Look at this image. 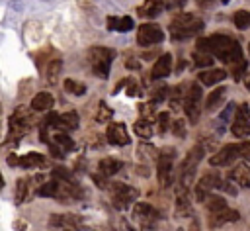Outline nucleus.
<instances>
[{
  "label": "nucleus",
  "mask_w": 250,
  "mask_h": 231,
  "mask_svg": "<svg viewBox=\"0 0 250 231\" xmlns=\"http://www.w3.org/2000/svg\"><path fill=\"white\" fill-rule=\"evenodd\" d=\"M195 47H197L199 53H207V55H211L213 59L223 61V63L229 65V67H234L236 63L244 61L240 43H238L236 39L225 35V33H213V35H209V37L197 39Z\"/></svg>",
  "instance_id": "nucleus-1"
},
{
  "label": "nucleus",
  "mask_w": 250,
  "mask_h": 231,
  "mask_svg": "<svg viewBox=\"0 0 250 231\" xmlns=\"http://www.w3.org/2000/svg\"><path fill=\"white\" fill-rule=\"evenodd\" d=\"M213 61H215V59H213L211 55H207V53H199V51L193 53V63H195V67H199V69H203V67H211Z\"/></svg>",
  "instance_id": "nucleus-39"
},
{
  "label": "nucleus",
  "mask_w": 250,
  "mask_h": 231,
  "mask_svg": "<svg viewBox=\"0 0 250 231\" xmlns=\"http://www.w3.org/2000/svg\"><path fill=\"white\" fill-rule=\"evenodd\" d=\"M166 96H170V88H168L166 84H160V86H156V90L152 92V96H150V104H152V106H158L160 102L166 100Z\"/></svg>",
  "instance_id": "nucleus-36"
},
{
  "label": "nucleus",
  "mask_w": 250,
  "mask_h": 231,
  "mask_svg": "<svg viewBox=\"0 0 250 231\" xmlns=\"http://www.w3.org/2000/svg\"><path fill=\"white\" fill-rule=\"evenodd\" d=\"M107 192H109V200L111 204L117 208V209H127L139 196V192L129 186V184H123V182H109L107 186Z\"/></svg>",
  "instance_id": "nucleus-7"
},
{
  "label": "nucleus",
  "mask_w": 250,
  "mask_h": 231,
  "mask_svg": "<svg viewBox=\"0 0 250 231\" xmlns=\"http://www.w3.org/2000/svg\"><path fill=\"white\" fill-rule=\"evenodd\" d=\"M49 225L61 231H82L86 227L84 217L76 213H53L49 215Z\"/></svg>",
  "instance_id": "nucleus-13"
},
{
  "label": "nucleus",
  "mask_w": 250,
  "mask_h": 231,
  "mask_svg": "<svg viewBox=\"0 0 250 231\" xmlns=\"http://www.w3.org/2000/svg\"><path fill=\"white\" fill-rule=\"evenodd\" d=\"M31 123V116L25 108H18L10 117V137H20L27 125Z\"/></svg>",
  "instance_id": "nucleus-18"
},
{
  "label": "nucleus",
  "mask_w": 250,
  "mask_h": 231,
  "mask_svg": "<svg viewBox=\"0 0 250 231\" xmlns=\"http://www.w3.org/2000/svg\"><path fill=\"white\" fill-rule=\"evenodd\" d=\"M205 23L201 18H197L195 14L189 12H180L172 18L170 22V37L174 41H184L188 37H195L203 31Z\"/></svg>",
  "instance_id": "nucleus-2"
},
{
  "label": "nucleus",
  "mask_w": 250,
  "mask_h": 231,
  "mask_svg": "<svg viewBox=\"0 0 250 231\" xmlns=\"http://www.w3.org/2000/svg\"><path fill=\"white\" fill-rule=\"evenodd\" d=\"M232 112H236V110H234V104H229V106L221 112V116H219V123H217V129H219V133H217V135H223L225 125L229 123V119H230V114H232Z\"/></svg>",
  "instance_id": "nucleus-38"
},
{
  "label": "nucleus",
  "mask_w": 250,
  "mask_h": 231,
  "mask_svg": "<svg viewBox=\"0 0 250 231\" xmlns=\"http://www.w3.org/2000/svg\"><path fill=\"white\" fill-rule=\"evenodd\" d=\"M246 69H248V63H246V59L244 61H240V63H236L234 67H230V74H232V78L234 80H240L242 76H244V72H246Z\"/></svg>",
  "instance_id": "nucleus-41"
},
{
  "label": "nucleus",
  "mask_w": 250,
  "mask_h": 231,
  "mask_svg": "<svg viewBox=\"0 0 250 231\" xmlns=\"http://www.w3.org/2000/svg\"><path fill=\"white\" fill-rule=\"evenodd\" d=\"M201 102H203V90L199 82H191L184 100V114L189 123H197L199 114H201Z\"/></svg>",
  "instance_id": "nucleus-8"
},
{
  "label": "nucleus",
  "mask_w": 250,
  "mask_h": 231,
  "mask_svg": "<svg viewBox=\"0 0 250 231\" xmlns=\"http://www.w3.org/2000/svg\"><path fill=\"white\" fill-rule=\"evenodd\" d=\"M162 6H166L164 2H145L137 8V14L143 18H154L162 12Z\"/></svg>",
  "instance_id": "nucleus-30"
},
{
  "label": "nucleus",
  "mask_w": 250,
  "mask_h": 231,
  "mask_svg": "<svg viewBox=\"0 0 250 231\" xmlns=\"http://www.w3.org/2000/svg\"><path fill=\"white\" fill-rule=\"evenodd\" d=\"M61 70H62V61H61V59L51 61V63L47 65V69H45V78H47V84L57 86V84H59Z\"/></svg>",
  "instance_id": "nucleus-28"
},
{
  "label": "nucleus",
  "mask_w": 250,
  "mask_h": 231,
  "mask_svg": "<svg viewBox=\"0 0 250 231\" xmlns=\"http://www.w3.org/2000/svg\"><path fill=\"white\" fill-rule=\"evenodd\" d=\"M105 139H107L111 145H117V147H125V145L131 143V137H129V133H127V125L121 123V121H111V123H107Z\"/></svg>",
  "instance_id": "nucleus-16"
},
{
  "label": "nucleus",
  "mask_w": 250,
  "mask_h": 231,
  "mask_svg": "<svg viewBox=\"0 0 250 231\" xmlns=\"http://www.w3.org/2000/svg\"><path fill=\"white\" fill-rule=\"evenodd\" d=\"M227 78V70L225 69H207V70H201L197 74V82L203 84V86H213V84H219L221 80Z\"/></svg>",
  "instance_id": "nucleus-23"
},
{
  "label": "nucleus",
  "mask_w": 250,
  "mask_h": 231,
  "mask_svg": "<svg viewBox=\"0 0 250 231\" xmlns=\"http://www.w3.org/2000/svg\"><path fill=\"white\" fill-rule=\"evenodd\" d=\"M35 194H37L39 198H57V180L51 178V180L43 182V184L35 190Z\"/></svg>",
  "instance_id": "nucleus-32"
},
{
  "label": "nucleus",
  "mask_w": 250,
  "mask_h": 231,
  "mask_svg": "<svg viewBox=\"0 0 250 231\" xmlns=\"http://www.w3.org/2000/svg\"><path fill=\"white\" fill-rule=\"evenodd\" d=\"M234 161H250V141L229 143L223 149H219L213 157H209L211 166H229Z\"/></svg>",
  "instance_id": "nucleus-4"
},
{
  "label": "nucleus",
  "mask_w": 250,
  "mask_h": 231,
  "mask_svg": "<svg viewBox=\"0 0 250 231\" xmlns=\"http://www.w3.org/2000/svg\"><path fill=\"white\" fill-rule=\"evenodd\" d=\"M133 219L139 223L141 229H152L156 221L160 219V213L156 208H152L146 202H137L133 208Z\"/></svg>",
  "instance_id": "nucleus-12"
},
{
  "label": "nucleus",
  "mask_w": 250,
  "mask_h": 231,
  "mask_svg": "<svg viewBox=\"0 0 250 231\" xmlns=\"http://www.w3.org/2000/svg\"><path fill=\"white\" fill-rule=\"evenodd\" d=\"M49 145H55V147H59L61 151L64 149V153L66 151H74L76 149V145H74V139L68 135V133H62V131H57V133H53V137L47 141Z\"/></svg>",
  "instance_id": "nucleus-26"
},
{
  "label": "nucleus",
  "mask_w": 250,
  "mask_h": 231,
  "mask_svg": "<svg viewBox=\"0 0 250 231\" xmlns=\"http://www.w3.org/2000/svg\"><path fill=\"white\" fill-rule=\"evenodd\" d=\"M225 94H227V88H225V86L215 88V90H213V92L207 96V100H205V110H207V112L217 110V108L221 106V102L225 100Z\"/></svg>",
  "instance_id": "nucleus-29"
},
{
  "label": "nucleus",
  "mask_w": 250,
  "mask_h": 231,
  "mask_svg": "<svg viewBox=\"0 0 250 231\" xmlns=\"http://www.w3.org/2000/svg\"><path fill=\"white\" fill-rule=\"evenodd\" d=\"M62 86H64V90H66L68 94H72V96H82V94H86V84L80 82V80L66 78V80L62 82Z\"/></svg>",
  "instance_id": "nucleus-33"
},
{
  "label": "nucleus",
  "mask_w": 250,
  "mask_h": 231,
  "mask_svg": "<svg viewBox=\"0 0 250 231\" xmlns=\"http://www.w3.org/2000/svg\"><path fill=\"white\" fill-rule=\"evenodd\" d=\"M188 88H189V84H176L172 90H170V108L172 110H178L180 106H184V100H186V94H188Z\"/></svg>",
  "instance_id": "nucleus-27"
},
{
  "label": "nucleus",
  "mask_w": 250,
  "mask_h": 231,
  "mask_svg": "<svg viewBox=\"0 0 250 231\" xmlns=\"http://www.w3.org/2000/svg\"><path fill=\"white\" fill-rule=\"evenodd\" d=\"M227 178L240 188H250V166L248 164H236L234 168L229 170Z\"/></svg>",
  "instance_id": "nucleus-19"
},
{
  "label": "nucleus",
  "mask_w": 250,
  "mask_h": 231,
  "mask_svg": "<svg viewBox=\"0 0 250 231\" xmlns=\"http://www.w3.org/2000/svg\"><path fill=\"white\" fill-rule=\"evenodd\" d=\"M232 22H234V25H236L238 29L250 27V12H246V10L234 12V14H232Z\"/></svg>",
  "instance_id": "nucleus-35"
},
{
  "label": "nucleus",
  "mask_w": 250,
  "mask_h": 231,
  "mask_svg": "<svg viewBox=\"0 0 250 231\" xmlns=\"http://www.w3.org/2000/svg\"><path fill=\"white\" fill-rule=\"evenodd\" d=\"M53 104H55V98L51 92H37L31 98V110L35 112H47L49 108H53Z\"/></svg>",
  "instance_id": "nucleus-24"
},
{
  "label": "nucleus",
  "mask_w": 250,
  "mask_h": 231,
  "mask_svg": "<svg viewBox=\"0 0 250 231\" xmlns=\"http://www.w3.org/2000/svg\"><path fill=\"white\" fill-rule=\"evenodd\" d=\"M111 116H113V110L102 100L100 104H98V114H96V119L100 121V123H105V121H109L111 119ZM111 123V121H109Z\"/></svg>",
  "instance_id": "nucleus-37"
},
{
  "label": "nucleus",
  "mask_w": 250,
  "mask_h": 231,
  "mask_svg": "<svg viewBox=\"0 0 250 231\" xmlns=\"http://www.w3.org/2000/svg\"><path fill=\"white\" fill-rule=\"evenodd\" d=\"M170 70H172V55H170V53H162V55L156 59V63L152 65L150 76H152L154 80H156V78H164V76L170 74Z\"/></svg>",
  "instance_id": "nucleus-22"
},
{
  "label": "nucleus",
  "mask_w": 250,
  "mask_h": 231,
  "mask_svg": "<svg viewBox=\"0 0 250 231\" xmlns=\"http://www.w3.org/2000/svg\"><path fill=\"white\" fill-rule=\"evenodd\" d=\"M29 194V178H20L16 182V204H21Z\"/></svg>",
  "instance_id": "nucleus-34"
},
{
  "label": "nucleus",
  "mask_w": 250,
  "mask_h": 231,
  "mask_svg": "<svg viewBox=\"0 0 250 231\" xmlns=\"http://www.w3.org/2000/svg\"><path fill=\"white\" fill-rule=\"evenodd\" d=\"M244 86L250 90V72H248V74H246V78H244Z\"/></svg>",
  "instance_id": "nucleus-44"
},
{
  "label": "nucleus",
  "mask_w": 250,
  "mask_h": 231,
  "mask_svg": "<svg viewBox=\"0 0 250 231\" xmlns=\"http://www.w3.org/2000/svg\"><path fill=\"white\" fill-rule=\"evenodd\" d=\"M230 131L236 137H248L250 135V106L246 102H242L236 108L234 119L230 123Z\"/></svg>",
  "instance_id": "nucleus-14"
},
{
  "label": "nucleus",
  "mask_w": 250,
  "mask_h": 231,
  "mask_svg": "<svg viewBox=\"0 0 250 231\" xmlns=\"http://www.w3.org/2000/svg\"><path fill=\"white\" fill-rule=\"evenodd\" d=\"M240 217V213L232 208H229L227 200L223 196H211L207 200V223L211 229L223 227L225 223L236 221Z\"/></svg>",
  "instance_id": "nucleus-3"
},
{
  "label": "nucleus",
  "mask_w": 250,
  "mask_h": 231,
  "mask_svg": "<svg viewBox=\"0 0 250 231\" xmlns=\"http://www.w3.org/2000/svg\"><path fill=\"white\" fill-rule=\"evenodd\" d=\"M105 22H107V29H115V31H129L135 25L131 16H119V18L117 16H109Z\"/></svg>",
  "instance_id": "nucleus-25"
},
{
  "label": "nucleus",
  "mask_w": 250,
  "mask_h": 231,
  "mask_svg": "<svg viewBox=\"0 0 250 231\" xmlns=\"http://www.w3.org/2000/svg\"><path fill=\"white\" fill-rule=\"evenodd\" d=\"M121 168H123V162H121L119 159H113V157H105V159H102V161L98 162V172H96V174L107 180L109 176L117 174Z\"/></svg>",
  "instance_id": "nucleus-20"
},
{
  "label": "nucleus",
  "mask_w": 250,
  "mask_h": 231,
  "mask_svg": "<svg viewBox=\"0 0 250 231\" xmlns=\"http://www.w3.org/2000/svg\"><path fill=\"white\" fill-rule=\"evenodd\" d=\"M176 231H184V229H182V227H180V229H176Z\"/></svg>",
  "instance_id": "nucleus-45"
},
{
  "label": "nucleus",
  "mask_w": 250,
  "mask_h": 231,
  "mask_svg": "<svg viewBox=\"0 0 250 231\" xmlns=\"http://www.w3.org/2000/svg\"><path fill=\"white\" fill-rule=\"evenodd\" d=\"M174 159H176V151L172 147H164L158 153V164H156V174L160 180V186L168 188L172 184V176H174Z\"/></svg>",
  "instance_id": "nucleus-9"
},
{
  "label": "nucleus",
  "mask_w": 250,
  "mask_h": 231,
  "mask_svg": "<svg viewBox=\"0 0 250 231\" xmlns=\"http://www.w3.org/2000/svg\"><path fill=\"white\" fill-rule=\"evenodd\" d=\"M113 59H115V49L102 47V45H96V47L88 49L90 69L98 78H107L109 76V67H111Z\"/></svg>",
  "instance_id": "nucleus-5"
},
{
  "label": "nucleus",
  "mask_w": 250,
  "mask_h": 231,
  "mask_svg": "<svg viewBox=\"0 0 250 231\" xmlns=\"http://www.w3.org/2000/svg\"><path fill=\"white\" fill-rule=\"evenodd\" d=\"M203 155H205V143L203 145L199 143V145L191 147V151L186 155V159L180 164V186H186V188L189 186V182L193 180L195 170H197V164L201 162Z\"/></svg>",
  "instance_id": "nucleus-6"
},
{
  "label": "nucleus",
  "mask_w": 250,
  "mask_h": 231,
  "mask_svg": "<svg viewBox=\"0 0 250 231\" xmlns=\"http://www.w3.org/2000/svg\"><path fill=\"white\" fill-rule=\"evenodd\" d=\"M45 127H53L57 131H62V133H68V131H74L78 125H80V117L76 112H64V114H49L45 117Z\"/></svg>",
  "instance_id": "nucleus-11"
},
{
  "label": "nucleus",
  "mask_w": 250,
  "mask_h": 231,
  "mask_svg": "<svg viewBox=\"0 0 250 231\" xmlns=\"http://www.w3.org/2000/svg\"><path fill=\"white\" fill-rule=\"evenodd\" d=\"M172 133H176L178 137H184V119H174L172 121Z\"/></svg>",
  "instance_id": "nucleus-42"
},
{
  "label": "nucleus",
  "mask_w": 250,
  "mask_h": 231,
  "mask_svg": "<svg viewBox=\"0 0 250 231\" xmlns=\"http://www.w3.org/2000/svg\"><path fill=\"white\" fill-rule=\"evenodd\" d=\"M221 184H223V178H221L219 172H215V170L205 172V174L197 180V184H195V190H193V192H195V200L207 204V200L213 196L211 192H213V190H221Z\"/></svg>",
  "instance_id": "nucleus-10"
},
{
  "label": "nucleus",
  "mask_w": 250,
  "mask_h": 231,
  "mask_svg": "<svg viewBox=\"0 0 250 231\" xmlns=\"http://www.w3.org/2000/svg\"><path fill=\"white\" fill-rule=\"evenodd\" d=\"M133 131H135L141 139H150L152 133H154V129H152V121L141 117V119H137V121L133 123Z\"/></svg>",
  "instance_id": "nucleus-31"
},
{
  "label": "nucleus",
  "mask_w": 250,
  "mask_h": 231,
  "mask_svg": "<svg viewBox=\"0 0 250 231\" xmlns=\"http://www.w3.org/2000/svg\"><path fill=\"white\" fill-rule=\"evenodd\" d=\"M6 161L10 162V166H23V168H37V166L45 164V157L41 153H25L21 157L12 153V155H8Z\"/></svg>",
  "instance_id": "nucleus-17"
},
{
  "label": "nucleus",
  "mask_w": 250,
  "mask_h": 231,
  "mask_svg": "<svg viewBox=\"0 0 250 231\" xmlns=\"http://www.w3.org/2000/svg\"><path fill=\"white\" fill-rule=\"evenodd\" d=\"M119 231H137V229H135V227H131L127 221H121V223H119Z\"/></svg>",
  "instance_id": "nucleus-43"
},
{
  "label": "nucleus",
  "mask_w": 250,
  "mask_h": 231,
  "mask_svg": "<svg viewBox=\"0 0 250 231\" xmlns=\"http://www.w3.org/2000/svg\"><path fill=\"white\" fill-rule=\"evenodd\" d=\"M164 39V31L158 23H141L137 29V43L141 47H148V45H156Z\"/></svg>",
  "instance_id": "nucleus-15"
},
{
  "label": "nucleus",
  "mask_w": 250,
  "mask_h": 231,
  "mask_svg": "<svg viewBox=\"0 0 250 231\" xmlns=\"http://www.w3.org/2000/svg\"><path fill=\"white\" fill-rule=\"evenodd\" d=\"M176 213L180 217L191 215V200H189V192L186 186H178L176 190Z\"/></svg>",
  "instance_id": "nucleus-21"
},
{
  "label": "nucleus",
  "mask_w": 250,
  "mask_h": 231,
  "mask_svg": "<svg viewBox=\"0 0 250 231\" xmlns=\"http://www.w3.org/2000/svg\"><path fill=\"white\" fill-rule=\"evenodd\" d=\"M156 121H158V133H160V135H164V133L168 131V127H172V123H170V114H168V112H160V114L156 116Z\"/></svg>",
  "instance_id": "nucleus-40"
}]
</instances>
